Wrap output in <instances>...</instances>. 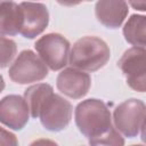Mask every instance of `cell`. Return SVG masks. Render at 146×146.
Here are the masks:
<instances>
[{"label": "cell", "instance_id": "obj_1", "mask_svg": "<svg viewBox=\"0 0 146 146\" xmlns=\"http://www.w3.org/2000/svg\"><path fill=\"white\" fill-rule=\"evenodd\" d=\"M79 131L92 145H123L121 133L112 123L111 112L106 104L96 98L81 102L74 112Z\"/></svg>", "mask_w": 146, "mask_h": 146}, {"label": "cell", "instance_id": "obj_2", "mask_svg": "<svg viewBox=\"0 0 146 146\" xmlns=\"http://www.w3.org/2000/svg\"><path fill=\"white\" fill-rule=\"evenodd\" d=\"M111 50L107 43L98 36H83L70 50L68 63L72 67L84 72H95L108 62Z\"/></svg>", "mask_w": 146, "mask_h": 146}, {"label": "cell", "instance_id": "obj_3", "mask_svg": "<svg viewBox=\"0 0 146 146\" xmlns=\"http://www.w3.org/2000/svg\"><path fill=\"white\" fill-rule=\"evenodd\" d=\"M146 107L140 99H127L121 103L113 113V122L115 129L128 138L137 137L145 130Z\"/></svg>", "mask_w": 146, "mask_h": 146}, {"label": "cell", "instance_id": "obj_4", "mask_svg": "<svg viewBox=\"0 0 146 146\" xmlns=\"http://www.w3.org/2000/svg\"><path fill=\"white\" fill-rule=\"evenodd\" d=\"M9 78L18 84H27L43 80L48 75V66L32 50H23L9 67Z\"/></svg>", "mask_w": 146, "mask_h": 146}, {"label": "cell", "instance_id": "obj_5", "mask_svg": "<svg viewBox=\"0 0 146 146\" xmlns=\"http://www.w3.org/2000/svg\"><path fill=\"white\" fill-rule=\"evenodd\" d=\"M39 56L52 71L66 66L70 56V42L58 33H49L41 36L34 44Z\"/></svg>", "mask_w": 146, "mask_h": 146}, {"label": "cell", "instance_id": "obj_6", "mask_svg": "<svg viewBox=\"0 0 146 146\" xmlns=\"http://www.w3.org/2000/svg\"><path fill=\"white\" fill-rule=\"evenodd\" d=\"M72 111L73 108L68 100L52 92L42 104L38 117L47 130L62 131L71 122Z\"/></svg>", "mask_w": 146, "mask_h": 146}, {"label": "cell", "instance_id": "obj_7", "mask_svg": "<svg viewBox=\"0 0 146 146\" xmlns=\"http://www.w3.org/2000/svg\"><path fill=\"white\" fill-rule=\"evenodd\" d=\"M117 66L125 76L128 86L139 92L146 90V51L143 47H132L124 51Z\"/></svg>", "mask_w": 146, "mask_h": 146}, {"label": "cell", "instance_id": "obj_8", "mask_svg": "<svg viewBox=\"0 0 146 146\" xmlns=\"http://www.w3.org/2000/svg\"><path fill=\"white\" fill-rule=\"evenodd\" d=\"M19 6L22 9V26L19 33L26 39H34L48 26V9L43 3L31 1H24L19 3Z\"/></svg>", "mask_w": 146, "mask_h": 146}, {"label": "cell", "instance_id": "obj_9", "mask_svg": "<svg viewBox=\"0 0 146 146\" xmlns=\"http://www.w3.org/2000/svg\"><path fill=\"white\" fill-rule=\"evenodd\" d=\"M30 111L24 97L9 95L0 100V122L13 130H22L29 121Z\"/></svg>", "mask_w": 146, "mask_h": 146}, {"label": "cell", "instance_id": "obj_10", "mask_svg": "<svg viewBox=\"0 0 146 146\" xmlns=\"http://www.w3.org/2000/svg\"><path fill=\"white\" fill-rule=\"evenodd\" d=\"M57 89L65 96L80 99L84 97L91 86V79L88 73L75 67L64 68L56 80Z\"/></svg>", "mask_w": 146, "mask_h": 146}, {"label": "cell", "instance_id": "obj_11", "mask_svg": "<svg viewBox=\"0 0 146 146\" xmlns=\"http://www.w3.org/2000/svg\"><path fill=\"white\" fill-rule=\"evenodd\" d=\"M125 0H98L95 6L97 21L108 29H117L128 15Z\"/></svg>", "mask_w": 146, "mask_h": 146}, {"label": "cell", "instance_id": "obj_12", "mask_svg": "<svg viewBox=\"0 0 146 146\" xmlns=\"http://www.w3.org/2000/svg\"><path fill=\"white\" fill-rule=\"evenodd\" d=\"M22 26V9L21 6L13 0H7L0 3V34L16 35Z\"/></svg>", "mask_w": 146, "mask_h": 146}, {"label": "cell", "instance_id": "obj_13", "mask_svg": "<svg viewBox=\"0 0 146 146\" xmlns=\"http://www.w3.org/2000/svg\"><path fill=\"white\" fill-rule=\"evenodd\" d=\"M52 92H54L52 87L47 83L34 84L25 90L24 99L26 100V104L29 106L30 115L33 119H36L39 116V112L42 104Z\"/></svg>", "mask_w": 146, "mask_h": 146}, {"label": "cell", "instance_id": "obj_14", "mask_svg": "<svg viewBox=\"0 0 146 146\" xmlns=\"http://www.w3.org/2000/svg\"><path fill=\"white\" fill-rule=\"evenodd\" d=\"M146 18L143 15H132L123 27V35L127 42L133 47L145 48Z\"/></svg>", "mask_w": 146, "mask_h": 146}, {"label": "cell", "instance_id": "obj_15", "mask_svg": "<svg viewBox=\"0 0 146 146\" xmlns=\"http://www.w3.org/2000/svg\"><path fill=\"white\" fill-rule=\"evenodd\" d=\"M17 52L16 42L11 39L0 35V68L7 67L13 63Z\"/></svg>", "mask_w": 146, "mask_h": 146}, {"label": "cell", "instance_id": "obj_16", "mask_svg": "<svg viewBox=\"0 0 146 146\" xmlns=\"http://www.w3.org/2000/svg\"><path fill=\"white\" fill-rule=\"evenodd\" d=\"M18 141L16 139V136L8 130L3 129L0 127V145H9V146H15L17 145Z\"/></svg>", "mask_w": 146, "mask_h": 146}, {"label": "cell", "instance_id": "obj_17", "mask_svg": "<svg viewBox=\"0 0 146 146\" xmlns=\"http://www.w3.org/2000/svg\"><path fill=\"white\" fill-rule=\"evenodd\" d=\"M130 6L139 11H145L146 10V1L145 0H128Z\"/></svg>", "mask_w": 146, "mask_h": 146}, {"label": "cell", "instance_id": "obj_18", "mask_svg": "<svg viewBox=\"0 0 146 146\" xmlns=\"http://www.w3.org/2000/svg\"><path fill=\"white\" fill-rule=\"evenodd\" d=\"M82 1H92V0H57L58 3L66 6V7H72V6H76L79 3H81Z\"/></svg>", "mask_w": 146, "mask_h": 146}, {"label": "cell", "instance_id": "obj_19", "mask_svg": "<svg viewBox=\"0 0 146 146\" xmlns=\"http://www.w3.org/2000/svg\"><path fill=\"white\" fill-rule=\"evenodd\" d=\"M3 89H5V81H3L2 75L0 74V92H2Z\"/></svg>", "mask_w": 146, "mask_h": 146}, {"label": "cell", "instance_id": "obj_20", "mask_svg": "<svg viewBox=\"0 0 146 146\" xmlns=\"http://www.w3.org/2000/svg\"><path fill=\"white\" fill-rule=\"evenodd\" d=\"M3 1H7V0H0V3H1V2H3Z\"/></svg>", "mask_w": 146, "mask_h": 146}]
</instances>
